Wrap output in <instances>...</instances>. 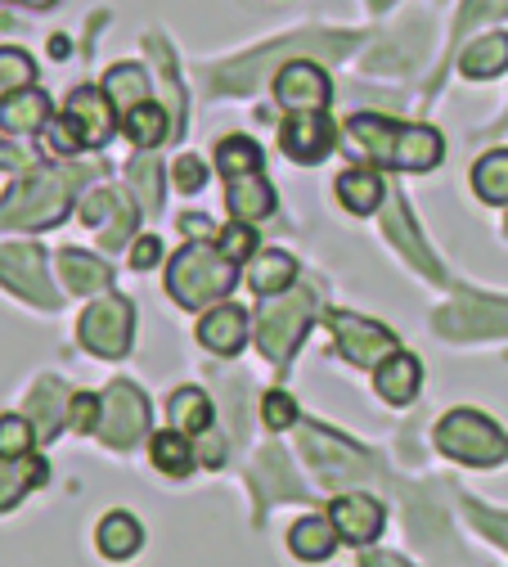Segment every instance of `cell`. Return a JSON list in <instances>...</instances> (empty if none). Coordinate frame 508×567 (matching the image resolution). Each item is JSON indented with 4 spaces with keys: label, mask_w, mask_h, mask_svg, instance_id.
<instances>
[{
    "label": "cell",
    "mask_w": 508,
    "mask_h": 567,
    "mask_svg": "<svg viewBox=\"0 0 508 567\" xmlns=\"http://www.w3.org/2000/svg\"><path fill=\"white\" fill-rule=\"evenodd\" d=\"M82 172L68 167H32L28 176H19L10 185V194L0 198V230H45L54 226L72 194H77Z\"/></svg>",
    "instance_id": "1"
},
{
    "label": "cell",
    "mask_w": 508,
    "mask_h": 567,
    "mask_svg": "<svg viewBox=\"0 0 508 567\" xmlns=\"http://www.w3.org/2000/svg\"><path fill=\"white\" fill-rule=\"evenodd\" d=\"M235 279H239V261H230L221 248L189 244V248H180V252L172 257V266H167V293H172L180 307L198 311V307H207V302H216V298H226V293L235 289Z\"/></svg>",
    "instance_id": "2"
},
{
    "label": "cell",
    "mask_w": 508,
    "mask_h": 567,
    "mask_svg": "<svg viewBox=\"0 0 508 567\" xmlns=\"http://www.w3.org/2000/svg\"><path fill=\"white\" fill-rule=\"evenodd\" d=\"M437 446L459 460V464H473V468H490V464H504L508 460V437L499 433V423H490L486 414L477 410H455L437 423Z\"/></svg>",
    "instance_id": "3"
},
{
    "label": "cell",
    "mask_w": 508,
    "mask_h": 567,
    "mask_svg": "<svg viewBox=\"0 0 508 567\" xmlns=\"http://www.w3.org/2000/svg\"><path fill=\"white\" fill-rule=\"evenodd\" d=\"M315 316V293L311 289H288L283 298H274L261 316H257V347L266 351V361L283 365L298 351L307 324Z\"/></svg>",
    "instance_id": "4"
},
{
    "label": "cell",
    "mask_w": 508,
    "mask_h": 567,
    "mask_svg": "<svg viewBox=\"0 0 508 567\" xmlns=\"http://www.w3.org/2000/svg\"><path fill=\"white\" fill-rule=\"evenodd\" d=\"M131 333H135V311H131V302H126L122 293L100 298V302L82 316V324H77L82 347L91 351V357H100V361H117V357H126Z\"/></svg>",
    "instance_id": "5"
},
{
    "label": "cell",
    "mask_w": 508,
    "mask_h": 567,
    "mask_svg": "<svg viewBox=\"0 0 508 567\" xmlns=\"http://www.w3.org/2000/svg\"><path fill=\"white\" fill-rule=\"evenodd\" d=\"M329 333H333V342H338V351H342V361H351V365H360V370L383 365L392 351H401L396 338H392L383 324L360 320V316H351V311H333V316H329Z\"/></svg>",
    "instance_id": "6"
},
{
    "label": "cell",
    "mask_w": 508,
    "mask_h": 567,
    "mask_svg": "<svg viewBox=\"0 0 508 567\" xmlns=\"http://www.w3.org/2000/svg\"><path fill=\"white\" fill-rule=\"evenodd\" d=\"M95 433L113 446H135L144 433H149V401H144L131 383H113L100 396V423Z\"/></svg>",
    "instance_id": "7"
},
{
    "label": "cell",
    "mask_w": 508,
    "mask_h": 567,
    "mask_svg": "<svg viewBox=\"0 0 508 567\" xmlns=\"http://www.w3.org/2000/svg\"><path fill=\"white\" fill-rule=\"evenodd\" d=\"M329 95H333V86H329V73L320 63L298 59V63H283L274 73V100L288 113H324Z\"/></svg>",
    "instance_id": "8"
},
{
    "label": "cell",
    "mask_w": 508,
    "mask_h": 567,
    "mask_svg": "<svg viewBox=\"0 0 508 567\" xmlns=\"http://www.w3.org/2000/svg\"><path fill=\"white\" fill-rule=\"evenodd\" d=\"M0 284H6V289H14L19 298L45 307V311L59 307V298L50 293V275H45V257H41V248H28V244H19V248H0Z\"/></svg>",
    "instance_id": "9"
},
{
    "label": "cell",
    "mask_w": 508,
    "mask_h": 567,
    "mask_svg": "<svg viewBox=\"0 0 508 567\" xmlns=\"http://www.w3.org/2000/svg\"><path fill=\"white\" fill-rule=\"evenodd\" d=\"M302 446H307L311 464L324 473V482H351V477L365 473V468H360V464H365V455H360L346 437L320 429V423H307V429H302Z\"/></svg>",
    "instance_id": "10"
},
{
    "label": "cell",
    "mask_w": 508,
    "mask_h": 567,
    "mask_svg": "<svg viewBox=\"0 0 508 567\" xmlns=\"http://www.w3.org/2000/svg\"><path fill=\"white\" fill-rule=\"evenodd\" d=\"M437 329L450 338H486L508 329V302H490V298H459L455 307H446L437 316Z\"/></svg>",
    "instance_id": "11"
},
{
    "label": "cell",
    "mask_w": 508,
    "mask_h": 567,
    "mask_svg": "<svg viewBox=\"0 0 508 567\" xmlns=\"http://www.w3.org/2000/svg\"><path fill=\"white\" fill-rule=\"evenodd\" d=\"M329 523L338 527V540L365 549L383 532V505L374 501V495H342V501L329 505Z\"/></svg>",
    "instance_id": "12"
},
{
    "label": "cell",
    "mask_w": 508,
    "mask_h": 567,
    "mask_svg": "<svg viewBox=\"0 0 508 567\" xmlns=\"http://www.w3.org/2000/svg\"><path fill=\"white\" fill-rule=\"evenodd\" d=\"M283 154L293 163H324L333 154V122L329 113H293L283 122Z\"/></svg>",
    "instance_id": "13"
},
{
    "label": "cell",
    "mask_w": 508,
    "mask_h": 567,
    "mask_svg": "<svg viewBox=\"0 0 508 567\" xmlns=\"http://www.w3.org/2000/svg\"><path fill=\"white\" fill-rule=\"evenodd\" d=\"M63 117L77 126V135H82V145H86V150L108 145V135H113V104H108L104 91H95V86H77V91L68 95Z\"/></svg>",
    "instance_id": "14"
},
{
    "label": "cell",
    "mask_w": 508,
    "mask_h": 567,
    "mask_svg": "<svg viewBox=\"0 0 508 567\" xmlns=\"http://www.w3.org/2000/svg\"><path fill=\"white\" fill-rule=\"evenodd\" d=\"M248 311L235 307V302H221V307H211L203 320H198V342L207 351H216V357H239V351L248 347Z\"/></svg>",
    "instance_id": "15"
},
{
    "label": "cell",
    "mask_w": 508,
    "mask_h": 567,
    "mask_svg": "<svg viewBox=\"0 0 508 567\" xmlns=\"http://www.w3.org/2000/svg\"><path fill=\"white\" fill-rule=\"evenodd\" d=\"M346 135L355 140V150L365 154L370 163L379 167H396V135H401V122H387L379 113H355L346 122Z\"/></svg>",
    "instance_id": "16"
},
{
    "label": "cell",
    "mask_w": 508,
    "mask_h": 567,
    "mask_svg": "<svg viewBox=\"0 0 508 567\" xmlns=\"http://www.w3.org/2000/svg\"><path fill=\"white\" fill-rule=\"evenodd\" d=\"M50 464L37 455H0V514L14 509L28 491L45 486Z\"/></svg>",
    "instance_id": "17"
},
{
    "label": "cell",
    "mask_w": 508,
    "mask_h": 567,
    "mask_svg": "<svg viewBox=\"0 0 508 567\" xmlns=\"http://www.w3.org/2000/svg\"><path fill=\"white\" fill-rule=\"evenodd\" d=\"M68 401H72V396L63 392L59 379H41V383L32 388V396H28V419H32V429H37L41 442L59 437V429L68 423Z\"/></svg>",
    "instance_id": "18"
},
{
    "label": "cell",
    "mask_w": 508,
    "mask_h": 567,
    "mask_svg": "<svg viewBox=\"0 0 508 567\" xmlns=\"http://www.w3.org/2000/svg\"><path fill=\"white\" fill-rule=\"evenodd\" d=\"M374 383H379V396H383L387 405H409V401L418 396L423 370H418V361L409 357V351H392V357L379 365Z\"/></svg>",
    "instance_id": "19"
},
{
    "label": "cell",
    "mask_w": 508,
    "mask_h": 567,
    "mask_svg": "<svg viewBox=\"0 0 508 567\" xmlns=\"http://www.w3.org/2000/svg\"><path fill=\"white\" fill-rule=\"evenodd\" d=\"M108 217H113L117 226L104 235V244H108V248H117V244L131 235V226H135V207H131L117 189H95V194L82 203V221H86V226H104Z\"/></svg>",
    "instance_id": "20"
},
{
    "label": "cell",
    "mask_w": 508,
    "mask_h": 567,
    "mask_svg": "<svg viewBox=\"0 0 508 567\" xmlns=\"http://www.w3.org/2000/svg\"><path fill=\"white\" fill-rule=\"evenodd\" d=\"M226 207L235 212L239 221H261V217H270L274 212V189L257 176V172H248V176H230V185H226Z\"/></svg>",
    "instance_id": "21"
},
{
    "label": "cell",
    "mask_w": 508,
    "mask_h": 567,
    "mask_svg": "<svg viewBox=\"0 0 508 567\" xmlns=\"http://www.w3.org/2000/svg\"><path fill=\"white\" fill-rule=\"evenodd\" d=\"M59 275L72 293H100L113 284V270L108 261H100L95 252H82V248H63L59 252Z\"/></svg>",
    "instance_id": "22"
},
{
    "label": "cell",
    "mask_w": 508,
    "mask_h": 567,
    "mask_svg": "<svg viewBox=\"0 0 508 567\" xmlns=\"http://www.w3.org/2000/svg\"><path fill=\"white\" fill-rule=\"evenodd\" d=\"M459 68H464V78H473V82H490V78L508 73V32H486V37H477V41L459 54Z\"/></svg>",
    "instance_id": "23"
},
{
    "label": "cell",
    "mask_w": 508,
    "mask_h": 567,
    "mask_svg": "<svg viewBox=\"0 0 508 567\" xmlns=\"http://www.w3.org/2000/svg\"><path fill=\"white\" fill-rule=\"evenodd\" d=\"M0 126L10 135H37L41 126H50V95L45 91H19L0 104Z\"/></svg>",
    "instance_id": "24"
},
{
    "label": "cell",
    "mask_w": 508,
    "mask_h": 567,
    "mask_svg": "<svg viewBox=\"0 0 508 567\" xmlns=\"http://www.w3.org/2000/svg\"><path fill=\"white\" fill-rule=\"evenodd\" d=\"M338 198H342L346 212H355V217H370V212L383 203V181H379V172H370V167H346V172L338 176Z\"/></svg>",
    "instance_id": "25"
},
{
    "label": "cell",
    "mask_w": 508,
    "mask_h": 567,
    "mask_svg": "<svg viewBox=\"0 0 508 567\" xmlns=\"http://www.w3.org/2000/svg\"><path fill=\"white\" fill-rule=\"evenodd\" d=\"M293 275H298V261L288 257V252H257L252 257V266H248V284L261 293V298H279V293H288V284H293Z\"/></svg>",
    "instance_id": "26"
},
{
    "label": "cell",
    "mask_w": 508,
    "mask_h": 567,
    "mask_svg": "<svg viewBox=\"0 0 508 567\" xmlns=\"http://www.w3.org/2000/svg\"><path fill=\"white\" fill-rule=\"evenodd\" d=\"M288 545H293V554L307 558V563H324L333 554V545H338V527L329 518H320V514L298 518L293 532H288Z\"/></svg>",
    "instance_id": "27"
},
{
    "label": "cell",
    "mask_w": 508,
    "mask_h": 567,
    "mask_svg": "<svg viewBox=\"0 0 508 567\" xmlns=\"http://www.w3.org/2000/svg\"><path fill=\"white\" fill-rule=\"evenodd\" d=\"M104 95H108L113 109L131 113V109H139L144 100H149V78H144V68H135V63H117L104 78Z\"/></svg>",
    "instance_id": "28"
},
{
    "label": "cell",
    "mask_w": 508,
    "mask_h": 567,
    "mask_svg": "<svg viewBox=\"0 0 508 567\" xmlns=\"http://www.w3.org/2000/svg\"><path fill=\"white\" fill-rule=\"evenodd\" d=\"M167 410H172V429L185 433V437H198V433L211 429V401L198 388H176Z\"/></svg>",
    "instance_id": "29"
},
{
    "label": "cell",
    "mask_w": 508,
    "mask_h": 567,
    "mask_svg": "<svg viewBox=\"0 0 508 567\" xmlns=\"http://www.w3.org/2000/svg\"><path fill=\"white\" fill-rule=\"evenodd\" d=\"M144 545V527L131 518V514H108L104 523H100V554L104 558H131L135 549Z\"/></svg>",
    "instance_id": "30"
},
{
    "label": "cell",
    "mask_w": 508,
    "mask_h": 567,
    "mask_svg": "<svg viewBox=\"0 0 508 567\" xmlns=\"http://www.w3.org/2000/svg\"><path fill=\"white\" fill-rule=\"evenodd\" d=\"M473 189L486 203H508V150H490L473 167Z\"/></svg>",
    "instance_id": "31"
},
{
    "label": "cell",
    "mask_w": 508,
    "mask_h": 567,
    "mask_svg": "<svg viewBox=\"0 0 508 567\" xmlns=\"http://www.w3.org/2000/svg\"><path fill=\"white\" fill-rule=\"evenodd\" d=\"M149 455H154V464L167 473V477H185L189 468H194V451H189V437L185 433H154V442H149Z\"/></svg>",
    "instance_id": "32"
},
{
    "label": "cell",
    "mask_w": 508,
    "mask_h": 567,
    "mask_svg": "<svg viewBox=\"0 0 508 567\" xmlns=\"http://www.w3.org/2000/svg\"><path fill=\"white\" fill-rule=\"evenodd\" d=\"M126 135L135 140L139 150L163 145V135H167V109H158V104L144 100L139 109H131V113H126Z\"/></svg>",
    "instance_id": "33"
},
{
    "label": "cell",
    "mask_w": 508,
    "mask_h": 567,
    "mask_svg": "<svg viewBox=\"0 0 508 567\" xmlns=\"http://www.w3.org/2000/svg\"><path fill=\"white\" fill-rule=\"evenodd\" d=\"M37 78V63L28 50H14V45H0V104L10 95L28 91V82Z\"/></svg>",
    "instance_id": "34"
},
{
    "label": "cell",
    "mask_w": 508,
    "mask_h": 567,
    "mask_svg": "<svg viewBox=\"0 0 508 567\" xmlns=\"http://www.w3.org/2000/svg\"><path fill=\"white\" fill-rule=\"evenodd\" d=\"M216 167H221V176H248V172L261 167V150L248 135H230V140L216 145Z\"/></svg>",
    "instance_id": "35"
},
{
    "label": "cell",
    "mask_w": 508,
    "mask_h": 567,
    "mask_svg": "<svg viewBox=\"0 0 508 567\" xmlns=\"http://www.w3.org/2000/svg\"><path fill=\"white\" fill-rule=\"evenodd\" d=\"M158 158L154 154H139L135 163H131V181H135V194H139V203H144V212H158V203H163V185H158Z\"/></svg>",
    "instance_id": "36"
},
{
    "label": "cell",
    "mask_w": 508,
    "mask_h": 567,
    "mask_svg": "<svg viewBox=\"0 0 508 567\" xmlns=\"http://www.w3.org/2000/svg\"><path fill=\"white\" fill-rule=\"evenodd\" d=\"M387 230H392V239H401V248H405V257L423 270V275H432V279H442V266L432 261L427 252H423V244H418V235L409 230V221H405V212H392V221H387Z\"/></svg>",
    "instance_id": "37"
},
{
    "label": "cell",
    "mask_w": 508,
    "mask_h": 567,
    "mask_svg": "<svg viewBox=\"0 0 508 567\" xmlns=\"http://www.w3.org/2000/svg\"><path fill=\"white\" fill-rule=\"evenodd\" d=\"M32 442H37L32 419H23V414L0 419V455H32Z\"/></svg>",
    "instance_id": "38"
},
{
    "label": "cell",
    "mask_w": 508,
    "mask_h": 567,
    "mask_svg": "<svg viewBox=\"0 0 508 567\" xmlns=\"http://www.w3.org/2000/svg\"><path fill=\"white\" fill-rule=\"evenodd\" d=\"M261 419H266V429L270 433H288L298 423V401L288 396V392H266L261 401Z\"/></svg>",
    "instance_id": "39"
},
{
    "label": "cell",
    "mask_w": 508,
    "mask_h": 567,
    "mask_svg": "<svg viewBox=\"0 0 508 567\" xmlns=\"http://www.w3.org/2000/svg\"><path fill=\"white\" fill-rule=\"evenodd\" d=\"M68 423H72V433H95V423H100V396L72 392V401H68Z\"/></svg>",
    "instance_id": "40"
},
{
    "label": "cell",
    "mask_w": 508,
    "mask_h": 567,
    "mask_svg": "<svg viewBox=\"0 0 508 567\" xmlns=\"http://www.w3.org/2000/svg\"><path fill=\"white\" fill-rule=\"evenodd\" d=\"M252 248H257V235H252L248 221H235L230 230H221V252H226L230 261H248Z\"/></svg>",
    "instance_id": "41"
},
{
    "label": "cell",
    "mask_w": 508,
    "mask_h": 567,
    "mask_svg": "<svg viewBox=\"0 0 508 567\" xmlns=\"http://www.w3.org/2000/svg\"><path fill=\"white\" fill-rule=\"evenodd\" d=\"M172 176H176V185H180L185 194H198V189H203V181H207V167H203L194 154H180V158H176V167H172Z\"/></svg>",
    "instance_id": "42"
},
{
    "label": "cell",
    "mask_w": 508,
    "mask_h": 567,
    "mask_svg": "<svg viewBox=\"0 0 508 567\" xmlns=\"http://www.w3.org/2000/svg\"><path fill=\"white\" fill-rule=\"evenodd\" d=\"M158 261H163V244H158L154 235L135 239V252H131V266H135V270H154Z\"/></svg>",
    "instance_id": "43"
},
{
    "label": "cell",
    "mask_w": 508,
    "mask_h": 567,
    "mask_svg": "<svg viewBox=\"0 0 508 567\" xmlns=\"http://www.w3.org/2000/svg\"><path fill=\"white\" fill-rule=\"evenodd\" d=\"M180 230H185V235H211V226L198 217V212H189V217H180Z\"/></svg>",
    "instance_id": "44"
},
{
    "label": "cell",
    "mask_w": 508,
    "mask_h": 567,
    "mask_svg": "<svg viewBox=\"0 0 508 567\" xmlns=\"http://www.w3.org/2000/svg\"><path fill=\"white\" fill-rule=\"evenodd\" d=\"M365 567H409V563H401L396 554H365Z\"/></svg>",
    "instance_id": "45"
},
{
    "label": "cell",
    "mask_w": 508,
    "mask_h": 567,
    "mask_svg": "<svg viewBox=\"0 0 508 567\" xmlns=\"http://www.w3.org/2000/svg\"><path fill=\"white\" fill-rule=\"evenodd\" d=\"M14 163H19V154L10 145H0V167H14Z\"/></svg>",
    "instance_id": "46"
},
{
    "label": "cell",
    "mask_w": 508,
    "mask_h": 567,
    "mask_svg": "<svg viewBox=\"0 0 508 567\" xmlns=\"http://www.w3.org/2000/svg\"><path fill=\"white\" fill-rule=\"evenodd\" d=\"M50 54H54V59H63V54H68V41H63V37H54V41H50Z\"/></svg>",
    "instance_id": "47"
},
{
    "label": "cell",
    "mask_w": 508,
    "mask_h": 567,
    "mask_svg": "<svg viewBox=\"0 0 508 567\" xmlns=\"http://www.w3.org/2000/svg\"><path fill=\"white\" fill-rule=\"evenodd\" d=\"M370 6H374V10H387V6H392V0H370Z\"/></svg>",
    "instance_id": "48"
},
{
    "label": "cell",
    "mask_w": 508,
    "mask_h": 567,
    "mask_svg": "<svg viewBox=\"0 0 508 567\" xmlns=\"http://www.w3.org/2000/svg\"><path fill=\"white\" fill-rule=\"evenodd\" d=\"M504 235H508V217H504Z\"/></svg>",
    "instance_id": "49"
}]
</instances>
